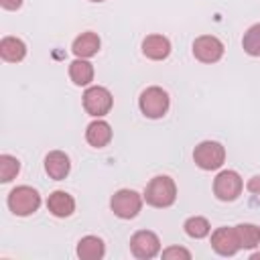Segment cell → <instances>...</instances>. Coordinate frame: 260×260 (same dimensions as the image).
Segmentation results:
<instances>
[{"label":"cell","instance_id":"1","mask_svg":"<svg viewBox=\"0 0 260 260\" xmlns=\"http://www.w3.org/2000/svg\"><path fill=\"white\" fill-rule=\"evenodd\" d=\"M142 197L152 207H158V209L171 207L177 201V185L169 175H156L144 187Z\"/></svg>","mask_w":260,"mask_h":260},{"label":"cell","instance_id":"2","mask_svg":"<svg viewBox=\"0 0 260 260\" xmlns=\"http://www.w3.org/2000/svg\"><path fill=\"white\" fill-rule=\"evenodd\" d=\"M6 203L14 215L26 217V215H32L41 207V195L37 189L28 187V185H18L8 193Z\"/></svg>","mask_w":260,"mask_h":260},{"label":"cell","instance_id":"3","mask_svg":"<svg viewBox=\"0 0 260 260\" xmlns=\"http://www.w3.org/2000/svg\"><path fill=\"white\" fill-rule=\"evenodd\" d=\"M169 106H171V98H169V93H167L162 87H158V85L146 87V89L140 93V98H138V108H140V112H142L146 118H150V120L162 118V116L169 112Z\"/></svg>","mask_w":260,"mask_h":260},{"label":"cell","instance_id":"4","mask_svg":"<svg viewBox=\"0 0 260 260\" xmlns=\"http://www.w3.org/2000/svg\"><path fill=\"white\" fill-rule=\"evenodd\" d=\"M193 160L201 171H217L225 162V148L217 140H203L195 146Z\"/></svg>","mask_w":260,"mask_h":260},{"label":"cell","instance_id":"5","mask_svg":"<svg viewBox=\"0 0 260 260\" xmlns=\"http://www.w3.org/2000/svg\"><path fill=\"white\" fill-rule=\"evenodd\" d=\"M142 201L144 197L140 193H136L134 189H120L112 195L110 199V207L114 211L116 217L120 219H132L140 213L142 209Z\"/></svg>","mask_w":260,"mask_h":260},{"label":"cell","instance_id":"6","mask_svg":"<svg viewBox=\"0 0 260 260\" xmlns=\"http://www.w3.org/2000/svg\"><path fill=\"white\" fill-rule=\"evenodd\" d=\"M114 106V98L108 87L104 85H89L83 91V110L93 118H104L110 114Z\"/></svg>","mask_w":260,"mask_h":260},{"label":"cell","instance_id":"7","mask_svg":"<svg viewBox=\"0 0 260 260\" xmlns=\"http://www.w3.org/2000/svg\"><path fill=\"white\" fill-rule=\"evenodd\" d=\"M242 189H244V181H242L240 173H236L232 169L217 173V177L213 179V195L219 201H225V203L236 201L242 195Z\"/></svg>","mask_w":260,"mask_h":260},{"label":"cell","instance_id":"8","mask_svg":"<svg viewBox=\"0 0 260 260\" xmlns=\"http://www.w3.org/2000/svg\"><path fill=\"white\" fill-rule=\"evenodd\" d=\"M130 252L138 260H150L160 252V240L150 230H138L130 238Z\"/></svg>","mask_w":260,"mask_h":260},{"label":"cell","instance_id":"9","mask_svg":"<svg viewBox=\"0 0 260 260\" xmlns=\"http://www.w3.org/2000/svg\"><path fill=\"white\" fill-rule=\"evenodd\" d=\"M223 51V43L213 35H201L193 41V57L201 63H217Z\"/></svg>","mask_w":260,"mask_h":260},{"label":"cell","instance_id":"10","mask_svg":"<svg viewBox=\"0 0 260 260\" xmlns=\"http://www.w3.org/2000/svg\"><path fill=\"white\" fill-rule=\"evenodd\" d=\"M211 248L219 256H234L240 250V244H238V238H236L234 228H228V225L217 228L211 234Z\"/></svg>","mask_w":260,"mask_h":260},{"label":"cell","instance_id":"11","mask_svg":"<svg viewBox=\"0 0 260 260\" xmlns=\"http://www.w3.org/2000/svg\"><path fill=\"white\" fill-rule=\"evenodd\" d=\"M142 55L152 61H162L171 55V41L165 35H148L142 41Z\"/></svg>","mask_w":260,"mask_h":260},{"label":"cell","instance_id":"12","mask_svg":"<svg viewBox=\"0 0 260 260\" xmlns=\"http://www.w3.org/2000/svg\"><path fill=\"white\" fill-rule=\"evenodd\" d=\"M71 171V160L63 150H51L45 156V173L55 179V181H63Z\"/></svg>","mask_w":260,"mask_h":260},{"label":"cell","instance_id":"13","mask_svg":"<svg viewBox=\"0 0 260 260\" xmlns=\"http://www.w3.org/2000/svg\"><path fill=\"white\" fill-rule=\"evenodd\" d=\"M47 209L55 217H69L75 211V199L67 191H53L47 197Z\"/></svg>","mask_w":260,"mask_h":260},{"label":"cell","instance_id":"14","mask_svg":"<svg viewBox=\"0 0 260 260\" xmlns=\"http://www.w3.org/2000/svg\"><path fill=\"white\" fill-rule=\"evenodd\" d=\"M100 45H102L100 37H98L95 32H91V30H85V32H81L79 37H75V41H73V45H71V51H73V55L79 57V59H89V57L98 55Z\"/></svg>","mask_w":260,"mask_h":260},{"label":"cell","instance_id":"15","mask_svg":"<svg viewBox=\"0 0 260 260\" xmlns=\"http://www.w3.org/2000/svg\"><path fill=\"white\" fill-rule=\"evenodd\" d=\"M85 140L89 146L93 148H104L110 144L112 140V126L106 122V120H93L91 124H87V130H85Z\"/></svg>","mask_w":260,"mask_h":260},{"label":"cell","instance_id":"16","mask_svg":"<svg viewBox=\"0 0 260 260\" xmlns=\"http://www.w3.org/2000/svg\"><path fill=\"white\" fill-rule=\"evenodd\" d=\"M77 256L81 260H102L106 254V244L98 236H83L77 242Z\"/></svg>","mask_w":260,"mask_h":260},{"label":"cell","instance_id":"17","mask_svg":"<svg viewBox=\"0 0 260 260\" xmlns=\"http://www.w3.org/2000/svg\"><path fill=\"white\" fill-rule=\"evenodd\" d=\"M0 57L8 63H20L26 57V45L18 37H4L0 41Z\"/></svg>","mask_w":260,"mask_h":260},{"label":"cell","instance_id":"18","mask_svg":"<svg viewBox=\"0 0 260 260\" xmlns=\"http://www.w3.org/2000/svg\"><path fill=\"white\" fill-rule=\"evenodd\" d=\"M69 77L75 85L79 87H85L93 81V65L87 61V59H75L69 63Z\"/></svg>","mask_w":260,"mask_h":260},{"label":"cell","instance_id":"19","mask_svg":"<svg viewBox=\"0 0 260 260\" xmlns=\"http://www.w3.org/2000/svg\"><path fill=\"white\" fill-rule=\"evenodd\" d=\"M240 250H252L256 246H260V228L254 223H238L234 225Z\"/></svg>","mask_w":260,"mask_h":260},{"label":"cell","instance_id":"20","mask_svg":"<svg viewBox=\"0 0 260 260\" xmlns=\"http://www.w3.org/2000/svg\"><path fill=\"white\" fill-rule=\"evenodd\" d=\"M183 230H185V234H187L189 238H193V240H201V238L209 236L211 225H209L207 217H203V215H191V217L185 219Z\"/></svg>","mask_w":260,"mask_h":260},{"label":"cell","instance_id":"21","mask_svg":"<svg viewBox=\"0 0 260 260\" xmlns=\"http://www.w3.org/2000/svg\"><path fill=\"white\" fill-rule=\"evenodd\" d=\"M242 49L250 55V57H260V22L252 24L242 39Z\"/></svg>","mask_w":260,"mask_h":260},{"label":"cell","instance_id":"22","mask_svg":"<svg viewBox=\"0 0 260 260\" xmlns=\"http://www.w3.org/2000/svg\"><path fill=\"white\" fill-rule=\"evenodd\" d=\"M20 173V160L12 154H0V181L10 183Z\"/></svg>","mask_w":260,"mask_h":260},{"label":"cell","instance_id":"23","mask_svg":"<svg viewBox=\"0 0 260 260\" xmlns=\"http://www.w3.org/2000/svg\"><path fill=\"white\" fill-rule=\"evenodd\" d=\"M165 260H191V252L183 246H169L160 254Z\"/></svg>","mask_w":260,"mask_h":260},{"label":"cell","instance_id":"24","mask_svg":"<svg viewBox=\"0 0 260 260\" xmlns=\"http://www.w3.org/2000/svg\"><path fill=\"white\" fill-rule=\"evenodd\" d=\"M246 189H248L250 193H254V195H258V197H260V175L252 177V179L246 183Z\"/></svg>","mask_w":260,"mask_h":260},{"label":"cell","instance_id":"25","mask_svg":"<svg viewBox=\"0 0 260 260\" xmlns=\"http://www.w3.org/2000/svg\"><path fill=\"white\" fill-rule=\"evenodd\" d=\"M0 6L4 10H18L22 6V0H0Z\"/></svg>","mask_w":260,"mask_h":260},{"label":"cell","instance_id":"26","mask_svg":"<svg viewBox=\"0 0 260 260\" xmlns=\"http://www.w3.org/2000/svg\"><path fill=\"white\" fill-rule=\"evenodd\" d=\"M250 258H252V260H260V252H254Z\"/></svg>","mask_w":260,"mask_h":260},{"label":"cell","instance_id":"27","mask_svg":"<svg viewBox=\"0 0 260 260\" xmlns=\"http://www.w3.org/2000/svg\"><path fill=\"white\" fill-rule=\"evenodd\" d=\"M89 2H104V0H89Z\"/></svg>","mask_w":260,"mask_h":260}]
</instances>
